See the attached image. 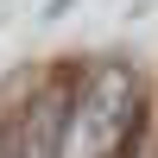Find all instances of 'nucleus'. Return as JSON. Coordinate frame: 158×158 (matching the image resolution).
Returning a JSON list of instances; mask_svg holds the SVG:
<instances>
[{
	"mask_svg": "<svg viewBox=\"0 0 158 158\" xmlns=\"http://www.w3.org/2000/svg\"><path fill=\"white\" fill-rule=\"evenodd\" d=\"M146 127V89L127 57H108L89 70L82 95H76L70 133H63V158H120L133 133Z\"/></svg>",
	"mask_w": 158,
	"mask_h": 158,
	"instance_id": "nucleus-1",
	"label": "nucleus"
},
{
	"mask_svg": "<svg viewBox=\"0 0 158 158\" xmlns=\"http://www.w3.org/2000/svg\"><path fill=\"white\" fill-rule=\"evenodd\" d=\"M70 6H76V0H51V6H44V19H63Z\"/></svg>",
	"mask_w": 158,
	"mask_h": 158,
	"instance_id": "nucleus-3",
	"label": "nucleus"
},
{
	"mask_svg": "<svg viewBox=\"0 0 158 158\" xmlns=\"http://www.w3.org/2000/svg\"><path fill=\"white\" fill-rule=\"evenodd\" d=\"M70 114H76V89L70 82H51L25 101V120L13 133L19 158H63V133H70Z\"/></svg>",
	"mask_w": 158,
	"mask_h": 158,
	"instance_id": "nucleus-2",
	"label": "nucleus"
}]
</instances>
